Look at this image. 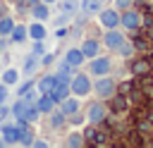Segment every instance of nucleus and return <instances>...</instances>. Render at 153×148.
I'll list each match as a JSON object with an SVG mask.
<instances>
[{"label": "nucleus", "mask_w": 153, "mask_h": 148, "mask_svg": "<svg viewBox=\"0 0 153 148\" xmlns=\"http://www.w3.org/2000/svg\"><path fill=\"white\" fill-rule=\"evenodd\" d=\"M67 122H69L72 127H81V124L86 122V115H79V112H74V115H69V117H67Z\"/></svg>", "instance_id": "29"}, {"label": "nucleus", "mask_w": 153, "mask_h": 148, "mask_svg": "<svg viewBox=\"0 0 153 148\" xmlns=\"http://www.w3.org/2000/svg\"><path fill=\"white\" fill-rule=\"evenodd\" d=\"M98 24L103 29H117L122 24V17H120V10L117 7H103L98 12Z\"/></svg>", "instance_id": "4"}, {"label": "nucleus", "mask_w": 153, "mask_h": 148, "mask_svg": "<svg viewBox=\"0 0 153 148\" xmlns=\"http://www.w3.org/2000/svg\"><path fill=\"white\" fill-rule=\"evenodd\" d=\"M81 50H84L86 60H91V57H96V55H98L100 45H98V41H96V38H86V41L81 43Z\"/></svg>", "instance_id": "21"}, {"label": "nucleus", "mask_w": 153, "mask_h": 148, "mask_svg": "<svg viewBox=\"0 0 153 148\" xmlns=\"http://www.w3.org/2000/svg\"><path fill=\"white\" fill-rule=\"evenodd\" d=\"M33 103H36V107H38L41 115H50V110L57 105V103L50 98V93H38V98H36Z\"/></svg>", "instance_id": "13"}, {"label": "nucleus", "mask_w": 153, "mask_h": 148, "mask_svg": "<svg viewBox=\"0 0 153 148\" xmlns=\"http://www.w3.org/2000/svg\"><path fill=\"white\" fill-rule=\"evenodd\" d=\"M65 124H67V115H65L60 107H57V110L53 107V110H50V127H53V129H60V127H65Z\"/></svg>", "instance_id": "22"}, {"label": "nucleus", "mask_w": 153, "mask_h": 148, "mask_svg": "<svg viewBox=\"0 0 153 148\" xmlns=\"http://www.w3.org/2000/svg\"><path fill=\"white\" fill-rule=\"evenodd\" d=\"M29 41H45V36H48V31H45V26H43V21H31L29 26Z\"/></svg>", "instance_id": "14"}, {"label": "nucleus", "mask_w": 153, "mask_h": 148, "mask_svg": "<svg viewBox=\"0 0 153 148\" xmlns=\"http://www.w3.org/2000/svg\"><path fill=\"white\" fill-rule=\"evenodd\" d=\"M60 110H62L67 117H69V115H74V112H79V110H81V100H79V95H74V93H72V95H67V98L60 103Z\"/></svg>", "instance_id": "11"}, {"label": "nucleus", "mask_w": 153, "mask_h": 148, "mask_svg": "<svg viewBox=\"0 0 153 148\" xmlns=\"http://www.w3.org/2000/svg\"><path fill=\"white\" fill-rule=\"evenodd\" d=\"M12 110V117L17 119V122H36L38 119V107H36V103L33 100H29L26 95H17V100H14V105L10 107Z\"/></svg>", "instance_id": "1"}, {"label": "nucleus", "mask_w": 153, "mask_h": 148, "mask_svg": "<svg viewBox=\"0 0 153 148\" xmlns=\"http://www.w3.org/2000/svg\"><path fill=\"white\" fill-rule=\"evenodd\" d=\"M105 117H108V107H105L103 100L88 105V110H86V122H91V124H100Z\"/></svg>", "instance_id": "6"}, {"label": "nucleus", "mask_w": 153, "mask_h": 148, "mask_svg": "<svg viewBox=\"0 0 153 148\" xmlns=\"http://www.w3.org/2000/svg\"><path fill=\"white\" fill-rule=\"evenodd\" d=\"M69 88H72V93L74 95H79V98H84V95H88V93H93V81H91V76L88 74H72V79H69Z\"/></svg>", "instance_id": "2"}, {"label": "nucleus", "mask_w": 153, "mask_h": 148, "mask_svg": "<svg viewBox=\"0 0 153 148\" xmlns=\"http://www.w3.org/2000/svg\"><path fill=\"white\" fill-rule=\"evenodd\" d=\"M14 24H17V21H14L12 17H0V36H5V38H7V36L12 33Z\"/></svg>", "instance_id": "24"}, {"label": "nucleus", "mask_w": 153, "mask_h": 148, "mask_svg": "<svg viewBox=\"0 0 153 148\" xmlns=\"http://www.w3.org/2000/svg\"><path fill=\"white\" fill-rule=\"evenodd\" d=\"M31 88H36V84H33V79H26L19 88H17V95H24L26 91H31Z\"/></svg>", "instance_id": "31"}, {"label": "nucleus", "mask_w": 153, "mask_h": 148, "mask_svg": "<svg viewBox=\"0 0 153 148\" xmlns=\"http://www.w3.org/2000/svg\"><path fill=\"white\" fill-rule=\"evenodd\" d=\"M134 2H153V0H134Z\"/></svg>", "instance_id": "39"}, {"label": "nucleus", "mask_w": 153, "mask_h": 148, "mask_svg": "<svg viewBox=\"0 0 153 148\" xmlns=\"http://www.w3.org/2000/svg\"><path fill=\"white\" fill-rule=\"evenodd\" d=\"M67 95H72V88H69V81H57L53 88H50V98L55 103H62Z\"/></svg>", "instance_id": "9"}, {"label": "nucleus", "mask_w": 153, "mask_h": 148, "mask_svg": "<svg viewBox=\"0 0 153 148\" xmlns=\"http://www.w3.org/2000/svg\"><path fill=\"white\" fill-rule=\"evenodd\" d=\"M7 115H12V110H10V107H7L5 103H2V105H0V119H5Z\"/></svg>", "instance_id": "36"}, {"label": "nucleus", "mask_w": 153, "mask_h": 148, "mask_svg": "<svg viewBox=\"0 0 153 148\" xmlns=\"http://www.w3.org/2000/svg\"><path fill=\"white\" fill-rule=\"evenodd\" d=\"M31 146H33V148H48L50 143H48V141H43V138H33V143H31Z\"/></svg>", "instance_id": "35"}, {"label": "nucleus", "mask_w": 153, "mask_h": 148, "mask_svg": "<svg viewBox=\"0 0 153 148\" xmlns=\"http://www.w3.org/2000/svg\"><path fill=\"white\" fill-rule=\"evenodd\" d=\"M69 19H72V14H65V12H60V14L55 17V21H53V24H55V26H67V24H69Z\"/></svg>", "instance_id": "30"}, {"label": "nucleus", "mask_w": 153, "mask_h": 148, "mask_svg": "<svg viewBox=\"0 0 153 148\" xmlns=\"http://www.w3.org/2000/svg\"><path fill=\"white\" fill-rule=\"evenodd\" d=\"M38 67H43V64H41V57L31 53V55H26V57H24V64H22V74H26V76H33V74L38 72Z\"/></svg>", "instance_id": "10"}, {"label": "nucleus", "mask_w": 153, "mask_h": 148, "mask_svg": "<svg viewBox=\"0 0 153 148\" xmlns=\"http://www.w3.org/2000/svg\"><path fill=\"white\" fill-rule=\"evenodd\" d=\"M74 72H76V67H72L67 60H57V69H55V74H57L62 81H69Z\"/></svg>", "instance_id": "18"}, {"label": "nucleus", "mask_w": 153, "mask_h": 148, "mask_svg": "<svg viewBox=\"0 0 153 148\" xmlns=\"http://www.w3.org/2000/svg\"><path fill=\"white\" fill-rule=\"evenodd\" d=\"M57 81H62L57 74H45V76H41V79H38L36 91H38V93H50V88H53Z\"/></svg>", "instance_id": "15"}, {"label": "nucleus", "mask_w": 153, "mask_h": 148, "mask_svg": "<svg viewBox=\"0 0 153 148\" xmlns=\"http://www.w3.org/2000/svg\"><path fill=\"white\" fill-rule=\"evenodd\" d=\"M0 81H2L5 86H14V84H19V69H17V67H7V69L0 74Z\"/></svg>", "instance_id": "20"}, {"label": "nucleus", "mask_w": 153, "mask_h": 148, "mask_svg": "<svg viewBox=\"0 0 153 148\" xmlns=\"http://www.w3.org/2000/svg\"><path fill=\"white\" fill-rule=\"evenodd\" d=\"M29 12H31V17L38 19V21H48V17H50V10H48V5H45L43 0L36 2L33 7H29Z\"/></svg>", "instance_id": "17"}, {"label": "nucleus", "mask_w": 153, "mask_h": 148, "mask_svg": "<svg viewBox=\"0 0 153 148\" xmlns=\"http://www.w3.org/2000/svg\"><path fill=\"white\" fill-rule=\"evenodd\" d=\"M31 53L38 55V57H43V55H45V43H43V41H33V43H31Z\"/></svg>", "instance_id": "27"}, {"label": "nucleus", "mask_w": 153, "mask_h": 148, "mask_svg": "<svg viewBox=\"0 0 153 148\" xmlns=\"http://www.w3.org/2000/svg\"><path fill=\"white\" fill-rule=\"evenodd\" d=\"M100 2H110V0H100Z\"/></svg>", "instance_id": "40"}, {"label": "nucleus", "mask_w": 153, "mask_h": 148, "mask_svg": "<svg viewBox=\"0 0 153 148\" xmlns=\"http://www.w3.org/2000/svg\"><path fill=\"white\" fill-rule=\"evenodd\" d=\"M110 69H112V60H110V57H100V55H96V57L88 60V72H91L93 76L110 74Z\"/></svg>", "instance_id": "5"}, {"label": "nucleus", "mask_w": 153, "mask_h": 148, "mask_svg": "<svg viewBox=\"0 0 153 148\" xmlns=\"http://www.w3.org/2000/svg\"><path fill=\"white\" fill-rule=\"evenodd\" d=\"M124 41H127V38H124V36H122L117 29H105V36H103V45H105L108 50H115V53H117V50L122 48V43H124Z\"/></svg>", "instance_id": "7"}, {"label": "nucleus", "mask_w": 153, "mask_h": 148, "mask_svg": "<svg viewBox=\"0 0 153 148\" xmlns=\"http://www.w3.org/2000/svg\"><path fill=\"white\" fill-rule=\"evenodd\" d=\"M53 62H55V57H53L50 53H45V55L41 57V64H43V67H48V64H53Z\"/></svg>", "instance_id": "33"}, {"label": "nucleus", "mask_w": 153, "mask_h": 148, "mask_svg": "<svg viewBox=\"0 0 153 148\" xmlns=\"http://www.w3.org/2000/svg\"><path fill=\"white\" fill-rule=\"evenodd\" d=\"M131 2H134V0H115V7H117L120 12H124V10L131 7Z\"/></svg>", "instance_id": "32"}, {"label": "nucleus", "mask_w": 153, "mask_h": 148, "mask_svg": "<svg viewBox=\"0 0 153 148\" xmlns=\"http://www.w3.org/2000/svg\"><path fill=\"white\" fill-rule=\"evenodd\" d=\"M65 60H67L72 67H79V64H84V62H86V55H84V50H81V48H69V50L65 53Z\"/></svg>", "instance_id": "16"}, {"label": "nucleus", "mask_w": 153, "mask_h": 148, "mask_svg": "<svg viewBox=\"0 0 153 148\" xmlns=\"http://www.w3.org/2000/svg\"><path fill=\"white\" fill-rule=\"evenodd\" d=\"M12 43H24V41H29V29L26 26H22V24H14V29H12V33L7 36Z\"/></svg>", "instance_id": "19"}, {"label": "nucleus", "mask_w": 153, "mask_h": 148, "mask_svg": "<svg viewBox=\"0 0 153 148\" xmlns=\"http://www.w3.org/2000/svg\"><path fill=\"white\" fill-rule=\"evenodd\" d=\"M120 17H122V24H120V26H124V29H129V31L139 29V24H141V14H139L136 10H131V7L124 10Z\"/></svg>", "instance_id": "8"}, {"label": "nucleus", "mask_w": 153, "mask_h": 148, "mask_svg": "<svg viewBox=\"0 0 153 148\" xmlns=\"http://www.w3.org/2000/svg\"><path fill=\"white\" fill-rule=\"evenodd\" d=\"M57 5H60V12L72 14V17H74V14H76V10L81 7V2H79V0H60Z\"/></svg>", "instance_id": "23"}, {"label": "nucleus", "mask_w": 153, "mask_h": 148, "mask_svg": "<svg viewBox=\"0 0 153 148\" xmlns=\"http://www.w3.org/2000/svg\"><path fill=\"white\" fill-rule=\"evenodd\" d=\"M81 10H84V14H98L103 7H100V0H84Z\"/></svg>", "instance_id": "25"}, {"label": "nucleus", "mask_w": 153, "mask_h": 148, "mask_svg": "<svg viewBox=\"0 0 153 148\" xmlns=\"http://www.w3.org/2000/svg\"><path fill=\"white\" fill-rule=\"evenodd\" d=\"M65 143L74 148V146H84V143H86V138H84V134H81V131H72V134H67V141H65Z\"/></svg>", "instance_id": "26"}, {"label": "nucleus", "mask_w": 153, "mask_h": 148, "mask_svg": "<svg viewBox=\"0 0 153 148\" xmlns=\"http://www.w3.org/2000/svg\"><path fill=\"white\" fill-rule=\"evenodd\" d=\"M7 88H10V86H5V84L0 81V105H2L5 100H7Z\"/></svg>", "instance_id": "34"}, {"label": "nucleus", "mask_w": 153, "mask_h": 148, "mask_svg": "<svg viewBox=\"0 0 153 148\" xmlns=\"http://www.w3.org/2000/svg\"><path fill=\"white\" fill-rule=\"evenodd\" d=\"M115 79H110L108 74H103V76H96V81H93V93L100 98V100H108V98H112L115 95Z\"/></svg>", "instance_id": "3"}, {"label": "nucleus", "mask_w": 153, "mask_h": 148, "mask_svg": "<svg viewBox=\"0 0 153 148\" xmlns=\"http://www.w3.org/2000/svg\"><path fill=\"white\" fill-rule=\"evenodd\" d=\"M45 5H55V2H60V0H43Z\"/></svg>", "instance_id": "37"}, {"label": "nucleus", "mask_w": 153, "mask_h": 148, "mask_svg": "<svg viewBox=\"0 0 153 148\" xmlns=\"http://www.w3.org/2000/svg\"><path fill=\"white\" fill-rule=\"evenodd\" d=\"M117 53H120L122 57H131V55H134V43H129V41H124V43H122V48H120Z\"/></svg>", "instance_id": "28"}, {"label": "nucleus", "mask_w": 153, "mask_h": 148, "mask_svg": "<svg viewBox=\"0 0 153 148\" xmlns=\"http://www.w3.org/2000/svg\"><path fill=\"white\" fill-rule=\"evenodd\" d=\"M0 131H2V136H5V143H7V146L19 143V124H17V122H14V124H2V127H0Z\"/></svg>", "instance_id": "12"}, {"label": "nucleus", "mask_w": 153, "mask_h": 148, "mask_svg": "<svg viewBox=\"0 0 153 148\" xmlns=\"http://www.w3.org/2000/svg\"><path fill=\"white\" fill-rule=\"evenodd\" d=\"M2 146H7V143H5V138H0V148H2Z\"/></svg>", "instance_id": "38"}]
</instances>
